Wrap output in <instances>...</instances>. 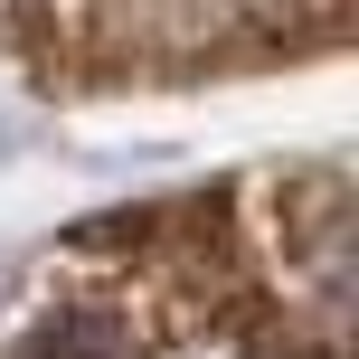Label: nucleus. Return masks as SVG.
I'll list each match as a JSON object with an SVG mask.
<instances>
[{
  "label": "nucleus",
  "mask_w": 359,
  "mask_h": 359,
  "mask_svg": "<svg viewBox=\"0 0 359 359\" xmlns=\"http://www.w3.org/2000/svg\"><path fill=\"white\" fill-rule=\"evenodd\" d=\"M0 359H350V161L95 217L0 312Z\"/></svg>",
  "instance_id": "obj_1"
},
{
  "label": "nucleus",
  "mask_w": 359,
  "mask_h": 359,
  "mask_svg": "<svg viewBox=\"0 0 359 359\" xmlns=\"http://www.w3.org/2000/svg\"><path fill=\"white\" fill-rule=\"evenodd\" d=\"M0 19L48 86H198L341 48L350 0H0Z\"/></svg>",
  "instance_id": "obj_2"
}]
</instances>
